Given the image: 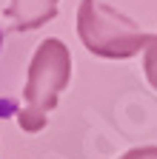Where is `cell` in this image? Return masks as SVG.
I'll return each instance as SVG.
<instances>
[{
	"label": "cell",
	"instance_id": "cell-1",
	"mask_svg": "<svg viewBox=\"0 0 157 159\" xmlns=\"http://www.w3.org/2000/svg\"><path fill=\"white\" fill-rule=\"evenodd\" d=\"M69 83H71V54L66 43L57 37L43 40L32 54L23 85V108L17 114V122L26 134H37L46 128V119L57 108V99L69 88Z\"/></svg>",
	"mask_w": 157,
	"mask_h": 159
},
{
	"label": "cell",
	"instance_id": "cell-2",
	"mask_svg": "<svg viewBox=\"0 0 157 159\" xmlns=\"http://www.w3.org/2000/svg\"><path fill=\"white\" fill-rule=\"evenodd\" d=\"M77 37L86 46V51L103 60H129L140 54L151 40V34L143 31L131 17H126L103 0H80Z\"/></svg>",
	"mask_w": 157,
	"mask_h": 159
},
{
	"label": "cell",
	"instance_id": "cell-3",
	"mask_svg": "<svg viewBox=\"0 0 157 159\" xmlns=\"http://www.w3.org/2000/svg\"><path fill=\"white\" fill-rule=\"evenodd\" d=\"M60 14V0H9L3 11L12 31H34Z\"/></svg>",
	"mask_w": 157,
	"mask_h": 159
},
{
	"label": "cell",
	"instance_id": "cell-4",
	"mask_svg": "<svg viewBox=\"0 0 157 159\" xmlns=\"http://www.w3.org/2000/svg\"><path fill=\"white\" fill-rule=\"evenodd\" d=\"M143 71H146V80H149V85L157 91V34H151L149 46H146V57H143Z\"/></svg>",
	"mask_w": 157,
	"mask_h": 159
},
{
	"label": "cell",
	"instance_id": "cell-5",
	"mask_svg": "<svg viewBox=\"0 0 157 159\" xmlns=\"http://www.w3.org/2000/svg\"><path fill=\"white\" fill-rule=\"evenodd\" d=\"M120 159H157V145H143V148H131Z\"/></svg>",
	"mask_w": 157,
	"mask_h": 159
},
{
	"label": "cell",
	"instance_id": "cell-6",
	"mask_svg": "<svg viewBox=\"0 0 157 159\" xmlns=\"http://www.w3.org/2000/svg\"><path fill=\"white\" fill-rule=\"evenodd\" d=\"M3 40H6V31H3V26H0V51H3Z\"/></svg>",
	"mask_w": 157,
	"mask_h": 159
}]
</instances>
